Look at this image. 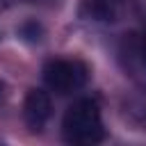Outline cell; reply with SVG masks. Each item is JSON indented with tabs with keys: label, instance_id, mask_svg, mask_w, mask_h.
Masks as SVG:
<instances>
[{
	"label": "cell",
	"instance_id": "cell-5",
	"mask_svg": "<svg viewBox=\"0 0 146 146\" xmlns=\"http://www.w3.org/2000/svg\"><path fill=\"white\" fill-rule=\"evenodd\" d=\"M130 57L135 59L137 71L146 73V32H141V34L137 36V41H135V46H132V50H130Z\"/></svg>",
	"mask_w": 146,
	"mask_h": 146
},
{
	"label": "cell",
	"instance_id": "cell-3",
	"mask_svg": "<svg viewBox=\"0 0 146 146\" xmlns=\"http://www.w3.org/2000/svg\"><path fill=\"white\" fill-rule=\"evenodd\" d=\"M50 96L41 89H32L25 98V105H23V114H25V121L30 125V130H41L46 125V121L50 119Z\"/></svg>",
	"mask_w": 146,
	"mask_h": 146
},
{
	"label": "cell",
	"instance_id": "cell-4",
	"mask_svg": "<svg viewBox=\"0 0 146 146\" xmlns=\"http://www.w3.org/2000/svg\"><path fill=\"white\" fill-rule=\"evenodd\" d=\"M135 7V0H89V16L98 23H116L125 18Z\"/></svg>",
	"mask_w": 146,
	"mask_h": 146
},
{
	"label": "cell",
	"instance_id": "cell-1",
	"mask_svg": "<svg viewBox=\"0 0 146 146\" xmlns=\"http://www.w3.org/2000/svg\"><path fill=\"white\" fill-rule=\"evenodd\" d=\"M62 130H64V139L68 144H78V146L98 144L105 137V128H103V116H100L98 103L91 100V98L75 100L64 114Z\"/></svg>",
	"mask_w": 146,
	"mask_h": 146
},
{
	"label": "cell",
	"instance_id": "cell-2",
	"mask_svg": "<svg viewBox=\"0 0 146 146\" xmlns=\"http://www.w3.org/2000/svg\"><path fill=\"white\" fill-rule=\"evenodd\" d=\"M89 78L87 66L80 59H50L43 68V82L57 94H73L84 87Z\"/></svg>",
	"mask_w": 146,
	"mask_h": 146
}]
</instances>
